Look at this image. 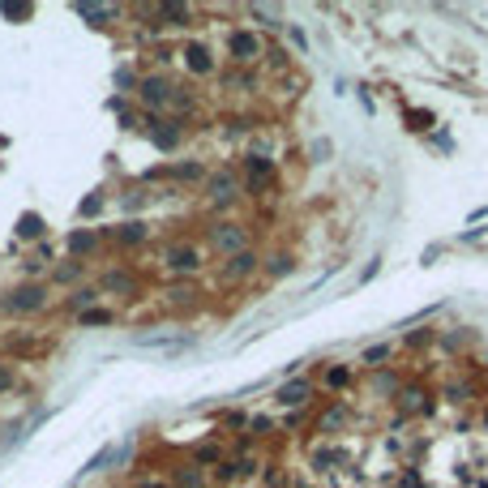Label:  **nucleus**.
Instances as JSON below:
<instances>
[{
    "label": "nucleus",
    "mask_w": 488,
    "mask_h": 488,
    "mask_svg": "<svg viewBox=\"0 0 488 488\" xmlns=\"http://www.w3.org/2000/svg\"><path fill=\"white\" fill-rule=\"evenodd\" d=\"M69 249H73V253H90V249H94V236H90V232H77V236L69 240Z\"/></svg>",
    "instance_id": "10"
},
{
    "label": "nucleus",
    "mask_w": 488,
    "mask_h": 488,
    "mask_svg": "<svg viewBox=\"0 0 488 488\" xmlns=\"http://www.w3.org/2000/svg\"><path fill=\"white\" fill-rule=\"evenodd\" d=\"M168 99H172V82L168 77H146L142 82V103L154 107V103H168Z\"/></svg>",
    "instance_id": "2"
},
{
    "label": "nucleus",
    "mask_w": 488,
    "mask_h": 488,
    "mask_svg": "<svg viewBox=\"0 0 488 488\" xmlns=\"http://www.w3.org/2000/svg\"><path fill=\"white\" fill-rule=\"evenodd\" d=\"M325 382H330V386H347V368H334L330 377H325Z\"/></svg>",
    "instance_id": "19"
},
{
    "label": "nucleus",
    "mask_w": 488,
    "mask_h": 488,
    "mask_svg": "<svg viewBox=\"0 0 488 488\" xmlns=\"http://www.w3.org/2000/svg\"><path fill=\"white\" fill-rule=\"evenodd\" d=\"M77 13H82V18H94V22H99V18H112L116 9H103V5H82Z\"/></svg>",
    "instance_id": "12"
},
{
    "label": "nucleus",
    "mask_w": 488,
    "mask_h": 488,
    "mask_svg": "<svg viewBox=\"0 0 488 488\" xmlns=\"http://www.w3.org/2000/svg\"><path fill=\"white\" fill-rule=\"evenodd\" d=\"M142 236H146V227H142V223H129V227H120V240H129V244H137Z\"/></svg>",
    "instance_id": "14"
},
{
    "label": "nucleus",
    "mask_w": 488,
    "mask_h": 488,
    "mask_svg": "<svg viewBox=\"0 0 488 488\" xmlns=\"http://www.w3.org/2000/svg\"><path fill=\"white\" fill-rule=\"evenodd\" d=\"M184 61H189L193 73H210V51H206L201 43H189V47H184Z\"/></svg>",
    "instance_id": "5"
},
{
    "label": "nucleus",
    "mask_w": 488,
    "mask_h": 488,
    "mask_svg": "<svg viewBox=\"0 0 488 488\" xmlns=\"http://www.w3.org/2000/svg\"><path fill=\"white\" fill-rule=\"evenodd\" d=\"M292 270V257H275V265H270V275H287Z\"/></svg>",
    "instance_id": "18"
},
{
    "label": "nucleus",
    "mask_w": 488,
    "mask_h": 488,
    "mask_svg": "<svg viewBox=\"0 0 488 488\" xmlns=\"http://www.w3.org/2000/svg\"><path fill=\"white\" fill-rule=\"evenodd\" d=\"M210 189H214V197H232V180H227V176H219Z\"/></svg>",
    "instance_id": "16"
},
{
    "label": "nucleus",
    "mask_w": 488,
    "mask_h": 488,
    "mask_svg": "<svg viewBox=\"0 0 488 488\" xmlns=\"http://www.w3.org/2000/svg\"><path fill=\"white\" fill-rule=\"evenodd\" d=\"M407 120H411V129H428V125H432V112H415V107H411Z\"/></svg>",
    "instance_id": "13"
},
{
    "label": "nucleus",
    "mask_w": 488,
    "mask_h": 488,
    "mask_svg": "<svg viewBox=\"0 0 488 488\" xmlns=\"http://www.w3.org/2000/svg\"><path fill=\"white\" fill-rule=\"evenodd\" d=\"M82 321H86V325H90V321H94V325H103V321H112V313H103V308H94V313H86Z\"/></svg>",
    "instance_id": "17"
},
{
    "label": "nucleus",
    "mask_w": 488,
    "mask_h": 488,
    "mask_svg": "<svg viewBox=\"0 0 488 488\" xmlns=\"http://www.w3.org/2000/svg\"><path fill=\"white\" fill-rule=\"evenodd\" d=\"M214 244H219V249L227 253V249H240V244H244V236H240L236 227H219V232H214Z\"/></svg>",
    "instance_id": "7"
},
{
    "label": "nucleus",
    "mask_w": 488,
    "mask_h": 488,
    "mask_svg": "<svg viewBox=\"0 0 488 488\" xmlns=\"http://www.w3.org/2000/svg\"><path fill=\"white\" fill-rule=\"evenodd\" d=\"M39 304H43V287H18L13 300H9V308H22V313H30Z\"/></svg>",
    "instance_id": "4"
},
{
    "label": "nucleus",
    "mask_w": 488,
    "mask_h": 488,
    "mask_svg": "<svg viewBox=\"0 0 488 488\" xmlns=\"http://www.w3.org/2000/svg\"><path fill=\"white\" fill-rule=\"evenodd\" d=\"M176 142H180V129H168V133H158V146H163V150H172Z\"/></svg>",
    "instance_id": "15"
},
{
    "label": "nucleus",
    "mask_w": 488,
    "mask_h": 488,
    "mask_svg": "<svg viewBox=\"0 0 488 488\" xmlns=\"http://www.w3.org/2000/svg\"><path fill=\"white\" fill-rule=\"evenodd\" d=\"M158 13H163V18H172V26H184V18H189V9H184V5H163Z\"/></svg>",
    "instance_id": "9"
},
{
    "label": "nucleus",
    "mask_w": 488,
    "mask_h": 488,
    "mask_svg": "<svg viewBox=\"0 0 488 488\" xmlns=\"http://www.w3.org/2000/svg\"><path fill=\"white\" fill-rule=\"evenodd\" d=\"M253 265H257V257H253V253H236V257H232V265H223V279H244Z\"/></svg>",
    "instance_id": "6"
},
{
    "label": "nucleus",
    "mask_w": 488,
    "mask_h": 488,
    "mask_svg": "<svg viewBox=\"0 0 488 488\" xmlns=\"http://www.w3.org/2000/svg\"><path fill=\"white\" fill-rule=\"evenodd\" d=\"M99 206H103V201H99V197H86V201H82V214H94V210H99Z\"/></svg>",
    "instance_id": "20"
},
{
    "label": "nucleus",
    "mask_w": 488,
    "mask_h": 488,
    "mask_svg": "<svg viewBox=\"0 0 488 488\" xmlns=\"http://www.w3.org/2000/svg\"><path fill=\"white\" fill-rule=\"evenodd\" d=\"M304 399H308V386H304V382L283 386V394H279V403H287V407H296V403H304Z\"/></svg>",
    "instance_id": "8"
},
{
    "label": "nucleus",
    "mask_w": 488,
    "mask_h": 488,
    "mask_svg": "<svg viewBox=\"0 0 488 488\" xmlns=\"http://www.w3.org/2000/svg\"><path fill=\"white\" fill-rule=\"evenodd\" d=\"M168 265H172V270H197V265H201V253L189 249V244H184V249H172V253H168Z\"/></svg>",
    "instance_id": "3"
},
{
    "label": "nucleus",
    "mask_w": 488,
    "mask_h": 488,
    "mask_svg": "<svg viewBox=\"0 0 488 488\" xmlns=\"http://www.w3.org/2000/svg\"><path fill=\"white\" fill-rule=\"evenodd\" d=\"M9 386V373H0V390H5Z\"/></svg>",
    "instance_id": "21"
},
{
    "label": "nucleus",
    "mask_w": 488,
    "mask_h": 488,
    "mask_svg": "<svg viewBox=\"0 0 488 488\" xmlns=\"http://www.w3.org/2000/svg\"><path fill=\"white\" fill-rule=\"evenodd\" d=\"M18 232H22V236H39V232H43V223H39V214H26V219L18 223Z\"/></svg>",
    "instance_id": "11"
},
{
    "label": "nucleus",
    "mask_w": 488,
    "mask_h": 488,
    "mask_svg": "<svg viewBox=\"0 0 488 488\" xmlns=\"http://www.w3.org/2000/svg\"><path fill=\"white\" fill-rule=\"evenodd\" d=\"M227 51H232V61L249 65V61H257V56H261V39H257V35H249V30H232V35H227Z\"/></svg>",
    "instance_id": "1"
}]
</instances>
